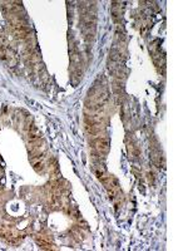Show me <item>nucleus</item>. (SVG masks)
<instances>
[{"mask_svg":"<svg viewBox=\"0 0 188 251\" xmlns=\"http://www.w3.org/2000/svg\"><path fill=\"white\" fill-rule=\"evenodd\" d=\"M93 145H94L93 147H95L97 151L100 153H105L109 150V141L105 137H98L97 139L93 141Z\"/></svg>","mask_w":188,"mask_h":251,"instance_id":"obj_1","label":"nucleus"},{"mask_svg":"<svg viewBox=\"0 0 188 251\" xmlns=\"http://www.w3.org/2000/svg\"><path fill=\"white\" fill-rule=\"evenodd\" d=\"M40 137H41V133L38 129V127L31 124L29 128V141H36V139H40Z\"/></svg>","mask_w":188,"mask_h":251,"instance_id":"obj_2","label":"nucleus"},{"mask_svg":"<svg viewBox=\"0 0 188 251\" xmlns=\"http://www.w3.org/2000/svg\"><path fill=\"white\" fill-rule=\"evenodd\" d=\"M36 244L40 245V247H43L45 250H50L51 249V245L48 242V241H45L44 239H39V237H38L36 239Z\"/></svg>","mask_w":188,"mask_h":251,"instance_id":"obj_3","label":"nucleus"},{"mask_svg":"<svg viewBox=\"0 0 188 251\" xmlns=\"http://www.w3.org/2000/svg\"><path fill=\"white\" fill-rule=\"evenodd\" d=\"M33 167L36 172H39L44 168V163L41 162V160H33Z\"/></svg>","mask_w":188,"mask_h":251,"instance_id":"obj_4","label":"nucleus"}]
</instances>
